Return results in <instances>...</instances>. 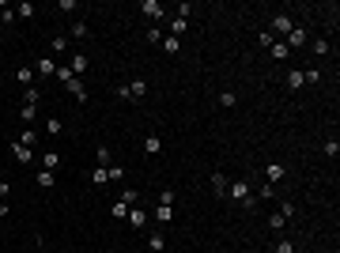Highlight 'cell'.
Masks as SVG:
<instances>
[{"label":"cell","mask_w":340,"mask_h":253,"mask_svg":"<svg viewBox=\"0 0 340 253\" xmlns=\"http://www.w3.org/2000/svg\"><path fill=\"white\" fill-rule=\"evenodd\" d=\"M110 211H113V219H128V204H125V200H117Z\"/></svg>","instance_id":"cell-25"},{"label":"cell","mask_w":340,"mask_h":253,"mask_svg":"<svg viewBox=\"0 0 340 253\" xmlns=\"http://www.w3.org/2000/svg\"><path fill=\"white\" fill-rule=\"evenodd\" d=\"M242 208H246V211H257V197H254V193H250V197L242 200Z\"/></svg>","instance_id":"cell-43"},{"label":"cell","mask_w":340,"mask_h":253,"mask_svg":"<svg viewBox=\"0 0 340 253\" xmlns=\"http://www.w3.org/2000/svg\"><path fill=\"white\" fill-rule=\"evenodd\" d=\"M148 250H151V253H163V250H167V238H163V234H151Z\"/></svg>","instance_id":"cell-24"},{"label":"cell","mask_w":340,"mask_h":253,"mask_svg":"<svg viewBox=\"0 0 340 253\" xmlns=\"http://www.w3.org/2000/svg\"><path fill=\"white\" fill-rule=\"evenodd\" d=\"M12 155L19 159V163H34V148H27V144H19V140L12 144Z\"/></svg>","instance_id":"cell-7"},{"label":"cell","mask_w":340,"mask_h":253,"mask_svg":"<svg viewBox=\"0 0 340 253\" xmlns=\"http://www.w3.org/2000/svg\"><path fill=\"white\" fill-rule=\"evenodd\" d=\"M136 197H140V193H136V189H125V193H121V200H125L128 208H132V204H136Z\"/></svg>","instance_id":"cell-39"},{"label":"cell","mask_w":340,"mask_h":253,"mask_svg":"<svg viewBox=\"0 0 340 253\" xmlns=\"http://www.w3.org/2000/svg\"><path fill=\"white\" fill-rule=\"evenodd\" d=\"M163 49H167V53L174 57L178 49H182V38H174V34H170V38H163Z\"/></svg>","instance_id":"cell-22"},{"label":"cell","mask_w":340,"mask_h":253,"mask_svg":"<svg viewBox=\"0 0 340 253\" xmlns=\"http://www.w3.org/2000/svg\"><path fill=\"white\" fill-rule=\"evenodd\" d=\"M87 64H91V57H87V53H72L68 72H72V76H84V72H87Z\"/></svg>","instance_id":"cell-4"},{"label":"cell","mask_w":340,"mask_h":253,"mask_svg":"<svg viewBox=\"0 0 340 253\" xmlns=\"http://www.w3.org/2000/svg\"><path fill=\"white\" fill-rule=\"evenodd\" d=\"M64 91H68L76 102H87V87H84V80H80V76H72L68 84H64Z\"/></svg>","instance_id":"cell-2"},{"label":"cell","mask_w":340,"mask_h":253,"mask_svg":"<svg viewBox=\"0 0 340 253\" xmlns=\"http://www.w3.org/2000/svg\"><path fill=\"white\" fill-rule=\"evenodd\" d=\"M34 113H38V106H30V102H23V110H19V117H23V121H34Z\"/></svg>","instance_id":"cell-30"},{"label":"cell","mask_w":340,"mask_h":253,"mask_svg":"<svg viewBox=\"0 0 340 253\" xmlns=\"http://www.w3.org/2000/svg\"><path fill=\"white\" fill-rule=\"evenodd\" d=\"M306 42H310V34H306L302 27H291V34H287V42H283V45H287V49H302Z\"/></svg>","instance_id":"cell-1"},{"label":"cell","mask_w":340,"mask_h":253,"mask_svg":"<svg viewBox=\"0 0 340 253\" xmlns=\"http://www.w3.org/2000/svg\"><path fill=\"white\" fill-rule=\"evenodd\" d=\"M15 15H23V19H30V15H34V4H19V8H15Z\"/></svg>","instance_id":"cell-41"},{"label":"cell","mask_w":340,"mask_h":253,"mask_svg":"<svg viewBox=\"0 0 340 253\" xmlns=\"http://www.w3.org/2000/svg\"><path fill=\"white\" fill-rule=\"evenodd\" d=\"M272 253H295V242H291V238L276 242V250H272Z\"/></svg>","instance_id":"cell-31"},{"label":"cell","mask_w":340,"mask_h":253,"mask_svg":"<svg viewBox=\"0 0 340 253\" xmlns=\"http://www.w3.org/2000/svg\"><path fill=\"white\" fill-rule=\"evenodd\" d=\"M265 178H269V185L283 182V178H287V167H283V163H269V170H265Z\"/></svg>","instance_id":"cell-5"},{"label":"cell","mask_w":340,"mask_h":253,"mask_svg":"<svg viewBox=\"0 0 340 253\" xmlns=\"http://www.w3.org/2000/svg\"><path fill=\"white\" fill-rule=\"evenodd\" d=\"M57 8H61V12H76V8H80V0H61Z\"/></svg>","instance_id":"cell-42"},{"label":"cell","mask_w":340,"mask_h":253,"mask_svg":"<svg viewBox=\"0 0 340 253\" xmlns=\"http://www.w3.org/2000/svg\"><path fill=\"white\" fill-rule=\"evenodd\" d=\"M155 219H159V223H170V219H174V208H170V204H159V208H155Z\"/></svg>","instance_id":"cell-19"},{"label":"cell","mask_w":340,"mask_h":253,"mask_svg":"<svg viewBox=\"0 0 340 253\" xmlns=\"http://www.w3.org/2000/svg\"><path fill=\"white\" fill-rule=\"evenodd\" d=\"M106 182H110L106 167H95V170H91V185H106Z\"/></svg>","instance_id":"cell-18"},{"label":"cell","mask_w":340,"mask_h":253,"mask_svg":"<svg viewBox=\"0 0 340 253\" xmlns=\"http://www.w3.org/2000/svg\"><path fill=\"white\" fill-rule=\"evenodd\" d=\"M68 38H64V34H61V38H53V53H64V49H68Z\"/></svg>","instance_id":"cell-35"},{"label":"cell","mask_w":340,"mask_h":253,"mask_svg":"<svg viewBox=\"0 0 340 253\" xmlns=\"http://www.w3.org/2000/svg\"><path fill=\"white\" fill-rule=\"evenodd\" d=\"M250 193H254V189H250L246 182H231V185H227V197H231V200H238V204L250 197Z\"/></svg>","instance_id":"cell-3"},{"label":"cell","mask_w":340,"mask_h":253,"mask_svg":"<svg viewBox=\"0 0 340 253\" xmlns=\"http://www.w3.org/2000/svg\"><path fill=\"white\" fill-rule=\"evenodd\" d=\"M159 204H170V208H174V189H163V193H159Z\"/></svg>","instance_id":"cell-40"},{"label":"cell","mask_w":340,"mask_h":253,"mask_svg":"<svg viewBox=\"0 0 340 253\" xmlns=\"http://www.w3.org/2000/svg\"><path fill=\"white\" fill-rule=\"evenodd\" d=\"M325 155H329V159H337V155H340V144H337V140H325Z\"/></svg>","instance_id":"cell-37"},{"label":"cell","mask_w":340,"mask_h":253,"mask_svg":"<svg viewBox=\"0 0 340 253\" xmlns=\"http://www.w3.org/2000/svg\"><path fill=\"white\" fill-rule=\"evenodd\" d=\"M106 174H110V182H121V178H125V167H106Z\"/></svg>","instance_id":"cell-34"},{"label":"cell","mask_w":340,"mask_h":253,"mask_svg":"<svg viewBox=\"0 0 340 253\" xmlns=\"http://www.w3.org/2000/svg\"><path fill=\"white\" fill-rule=\"evenodd\" d=\"M15 80H19L23 87H34V72H30V68H19V72H15Z\"/></svg>","instance_id":"cell-23"},{"label":"cell","mask_w":340,"mask_h":253,"mask_svg":"<svg viewBox=\"0 0 340 253\" xmlns=\"http://www.w3.org/2000/svg\"><path fill=\"white\" fill-rule=\"evenodd\" d=\"M291 27H295V19H291V15H287V12L272 19V30H276V34H291Z\"/></svg>","instance_id":"cell-6"},{"label":"cell","mask_w":340,"mask_h":253,"mask_svg":"<svg viewBox=\"0 0 340 253\" xmlns=\"http://www.w3.org/2000/svg\"><path fill=\"white\" fill-rule=\"evenodd\" d=\"M144 151H148V155H159V151H163V136H155V132H151V136L144 140Z\"/></svg>","instance_id":"cell-13"},{"label":"cell","mask_w":340,"mask_h":253,"mask_svg":"<svg viewBox=\"0 0 340 253\" xmlns=\"http://www.w3.org/2000/svg\"><path fill=\"white\" fill-rule=\"evenodd\" d=\"M8 193H12V185H8V182H0V200L8 197Z\"/></svg>","instance_id":"cell-44"},{"label":"cell","mask_w":340,"mask_h":253,"mask_svg":"<svg viewBox=\"0 0 340 253\" xmlns=\"http://www.w3.org/2000/svg\"><path fill=\"white\" fill-rule=\"evenodd\" d=\"M170 30H174V38H182L185 30H189V19H182V15H174V23H170Z\"/></svg>","instance_id":"cell-16"},{"label":"cell","mask_w":340,"mask_h":253,"mask_svg":"<svg viewBox=\"0 0 340 253\" xmlns=\"http://www.w3.org/2000/svg\"><path fill=\"white\" fill-rule=\"evenodd\" d=\"M57 167H61V155H57V151H45V155H42V170H57Z\"/></svg>","instance_id":"cell-15"},{"label":"cell","mask_w":340,"mask_h":253,"mask_svg":"<svg viewBox=\"0 0 340 253\" xmlns=\"http://www.w3.org/2000/svg\"><path fill=\"white\" fill-rule=\"evenodd\" d=\"M34 68H38V76H57V61H53V57H42Z\"/></svg>","instance_id":"cell-10"},{"label":"cell","mask_w":340,"mask_h":253,"mask_svg":"<svg viewBox=\"0 0 340 253\" xmlns=\"http://www.w3.org/2000/svg\"><path fill=\"white\" fill-rule=\"evenodd\" d=\"M34 182L42 185V189H53V182H57V178H53V170H38V178H34Z\"/></svg>","instance_id":"cell-17"},{"label":"cell","mask_w":340,"mask_h":253,"mask_svg":"<svg viewBox=\"0 0 340 253\" xmlns=\"http://www.w3.org/2000/svg\"><path fill=\"white\" fill-rule=\"evenodd\" d=\"M95 159H99V167H110V148H106V144H102L99 151H95Z\"/></svg>","instance_id":"cell-28"},{"label":"cell","mask_w":340,"mask_h":253,"mask_svg":"<svg viewBox=\"0 0 340 253\" xmlns=\"http://www.w3.org/2000/svg\"><path fill=\"white\" fill-rule=\"evenodd\" d=\"M57 80H61V84H68V80H72V72H68V64H57Z\"/></svg>","instance_id":"cell-36"},{"label":"cell","mask_w":340,"mask_h":253,"mask_svg":"<svg viewBox=\"0 0 340 253\" xmlns=\"http://www.w3.org/2000/svg\"><path fill=\"white\" fill-rule=\"evenodd\" d=\"M72 38H87V23H84V19L72 23Z\"/></svg>","instance_id":"cell-26"},{"label":"cell","mask_w":340,"mask_h":253,"mask_svg":"<svg viewBox=\"0 0 340 253\" xmlns=\"http://www.w3.org/2000/svg\"><path fill=\"white\" fill-rule=\"evenodd\" d=\"M234 102H238V99H234V91H223V95H219V106H223V110H231Z\"/></svg>","instance_id":"cell-29"},{"label":"cell","mask_w":340,"mask_h":253,"mask_svg":"<svg viewBox=\"0 0 340 253\" xmlns=\"http://www.w3.org/2000/svg\"><path fill=\"white\" fill-rule=\"evenodd\" d=\"M269 49H272V57H276V61H287V57H291V49H287L283 42H272Z\"/></svg>","instance_id":"cell-20"},{"label":"cell","mask_w":340,"mask_h":253,"mask_svg":"<svg viewBox=\"0 0 340 253\" xmlns=\"http://www.w3.org/2000/svg\"><path fill=\"white\" fill-rule=\"evenodd\" d=\"M280 215H283V219H291V215H295V204H291V200H283V204H280Z\"/></svg>","instance_id":"cell-38"},{"label":"cell","mask_w":340,"mask_h":253,"mask_svg":"<svg viewBox=\"0 0 340 253\" xmlns=\"http://www.w3.org/2000/svg\"><path fill=\"white\" fill-rule=\"evenodd\" d=\"M45 132H49V136H61V117H49V121H45Z\"/></svg>","instance_id":"cell-27"},{"label":"cell","mask_w":340,"mask_h":253,"mask_svg":"<svg viewBox=\"0 0 340 253\" xmlns=\"http://www.w3.org/2000/svg\"><path fill=\"white\" fill-rule=\"evenodd\" d=\"M0 23H4V27H12V23H15V8L0 4Z\"/></svg>","instance_id":"cell-21"},{"label":"cell","mask_w":340,"mask_h":253,"mask_svg":"<svg viewBox=\"0 0 340 253\" xmlns=\"http://www.w3.org/2000/svg\"><path fill=\"white\" fill-rule=\"evenodd\" d=\"M302 84H306V80H302V68H291V72H287V91H298Z\"/></svg>","instance_id":"cell-12"},{"label":"cell","mask_w":340,"mask_h":253,"mask_svg":"<svg viewBox=\"0 0 340 253\" xmlns=\"http://www.w3.org/2000/svg\"><path fill=\"white\" fill-rule=\"evenodd\" d=\"M227 185H231V182H227L223 174H212V193H215V197H227Z\"/></svg>","instance_id":"cell-14"},{"label":"cell","mask_w":340,"mask_h":253,"mask_svg":"<svg viewBox=\"0 0 340 253\" xmlns=\"http://www.w3.org/2000/svg\"><path fill=\"white\" fill-rule=\"evenodd\" d=\"M19 144H27V148H34V144H38V132H34V128H30V132H23V136H19Z\"/></svg>","instance_id":"cell-33"},{"label":"cell","mask_w":340,"mask_h":253,"mask_svg":"<svg viewBox=\"0 0 340 253\" xmlns=\"http://www.w3.org/2000/svg\"><path fill=\"white\" fill-rule=\"evenodd\" d=\"M269 227H272V231H283V227H287V219L276 211V215H269Z\"/></svg>","instance_id":"cell-32"},{"label":"cell","mask_w":340,"mask_h":253,"mask_svg":"<svg viewBox=\"0 0 340 253\" xmlns=\"http://www.w3.org/2000/svg\"><path fill=\"white\" fill-rule=\"evenodd\" d=\"M144 95H148V84H144V80H132V84H128V99H132V102H140Z\"/></svg>","instance_id":"cell-9"},{"label":"cell","mask_w":340,"mask_h":253,"mask_svg":"<svg viewBox=\"0 0 340 253\" xmlns=\"http://www.w3.org/2000/svg\"><path fill=\"white\" fill-rule=\"evenodd\" d=\"M140 12L148 15V19H159V15H163V4H159V0H144Z\"/></svg>","instance_id":"cell-8"},{"label":"cell","mask_w":340,"mask_h":253,"mask_svg":"<svg viewBox=\"0 0 340 253\" xmlns=\"http://www.w3.org/2000/svg\"><path fill=\"white\" fill-rule=\"evenodd\" d=\"M125 223H128V227H144V223H148V211H144V208H128V219H125Z\"/></svg>","instance_id":"cell-11"}]
</instances>
